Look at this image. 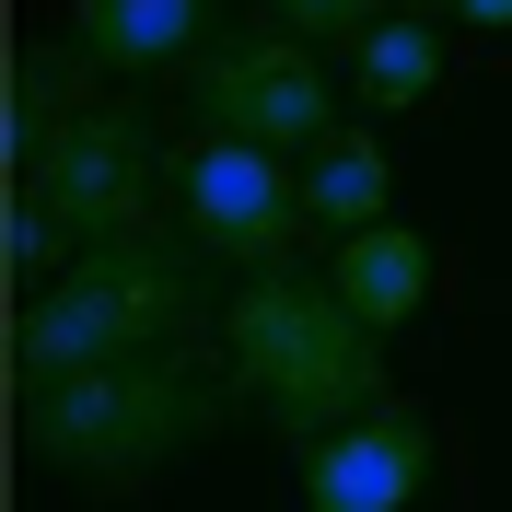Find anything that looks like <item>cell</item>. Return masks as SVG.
<instances>
[{"mask_svg": "<svg viewBox=\"0 0 512 512\" xmlns=\"http://www.w3.org/2000/svg\"><path fill=\"white\" fill-rule=\"evenodd\" d=\"M233 373H210L198 350H140L94 361V373L24 384V466L59 489H152L175 454L233 431Z\"/></svg>", "mask_w": 512, "mask_h": 512, "instance_id": "1", "label": "cell"}, {"mask_svg": "<svg viewBox=\"0 0 512 512\" xmlns=\"http://www.w3.org/2000/svg\"><path fill=\"white\" fill-rule=\"evenodd\" d=\"M210 315V256L187 233H117V245H82L47 291H24L12 315V373L59 384L94 373V361H140V350H187Z\"/></svg>", "mask_w": 512, "mask_h": 512, "instance_id": "2", "label": "cell"}, {"mask_svg": "<svg viewBox=\"0 0 512 512\" xmlns=\"http://www.w3.org/2000/svg\"><path fill=\"white\" fill-rule=\"evenodd\" d=\"M222 373L291 443H326V431H350V419H373L396 396L384 384V338L338 303V280H303V268L245 280L222 303Z\"/></svg>", "mask_w": 512, "mask_h": 512, "instance_id": "3", "label": "cell"}, {"mask_svg": "<svg viewBox=\"0 0 512 512\" xmlns=\"http://www.w3.org/2000/svg\"><path fill=\"white\" fill-rule=\"evenodd\" d=\"M175 233H187L210 268H245V280H280L315 210H303V175L291 152H256V140H210L198 128L187 152H175Z\"/></svg>", "mask_w": 512, "mask_h": 512, "instance_id": "4", "label": "cell"}, {"mask_svg": "<svg viewBox=\"0 0 512 512\" xmlns=\"http://www.w3.org/2000/svg\"><path fill=\"white\" fill-rule=\"evenodd\" d=\"M12 187H24L70 245H117V233H152V198L175 187V163H163V140H152L140 105H82Z\"/></svg>", "mask_w": 512, "mask_h": 512, "instance_id": "5", "label": "cell"}, {"mask_svg": "<svg viewBox=\"0 0 512 512\" xmlns=\"http://www.w3.org/2000/svg\"><path fill=\"white\" fill-rule=\"evenodd\" d=\"M187 105L210 140H256V152H326L338 140V82L303 35L256 24V35H210L187 59Z\"/></svg>", "mask_w": 512, "mask_h": 512, "instance_id": "6", "label": "cell"}, {"mask_svg": "<svg viewBox=\"0 0 512 512\" xmlns=\"http://www.w3.org/2000/svg\"><path fill=\"white\" fill-rule=\"evenodd\" d=\"M431 489V419L408 396H384L373 419L303 443V512H408Z\"/></svg>", "mask_w": 512, "mask_h": 512, "instance_id": "7", "label": "cell"}, {"mask_svg": "<svg viewBox=\"0 0 512 512\" xmlns=\"http://www.w3.org/2000/svg\"><path fill=\"white\" fill-rule=\"evenodd\" d=\"M70 47L117 82H152V70L187 82V59L210 47V0H70Z\"/></svg>", "mask_w": 512, "mask_h": 512, "instance_id": "8", "label": "cell"}, {"mask_svg": "<svg viewBox=\"0 0 512 512\" xmlns=\"http://www.w3.org/2000/svg\"><path fill=\"white\" fill-rule=\"evenodd\" d=\"M326 280H338V303H350L373 338H396V326L431 303V233H408V222H373V233H350V245L326 256Z\"/></svg>", "mask_w": 512, "mask_h": 512, "instance_id": "9", "label": "cell"}, {"mask_svg": "<svg viewBox=\"0 0 512 512\" xmlns=\"http://www.w3.org/2000/svg\"><path fill=\"white\" fill-rule=\"evenodd\" d=\"M82 82H94V59H82V47H59V35H24V47H12V117H0V152H12V175H24V163L47 152V140H59L82 105H94Z\"/></svg>", "mask_w": 512, "mask_h": 512, "instance_id": "10", "label": "cell"}, {"mask_svg": "<svg viewBox=\"0 0 512 512\" xmlns=\"http://www.w3.org/2000/svg\"><path fill=\"white\" fill-rule=\"evenodd\" d=\"M303 210H315V233H373L396 222V163H384V140H361V128H338L326 152H303Z\"/></svg>", "mask_w": 512, "mask_h": 512, "instance_id": "11", "label": "cell"}, {"mask_svg": "<svg viewBox=\"0 0 512 512\" xmlns=\"http://www.w3.org/2000/svg\"><path fill=\"white\" fill-rule=\"evenodd\" d=\"M350 70H361V105H373V117H408V105H431V82H443V35L419 24V12H384L350 47Z\"/></svg>", "mask_w": 512, "mask_h": 512, "instance_id": "12", "label": "cell"}, {"mask_svg": "<svg viewBox=\"0 0 512 512\" xmlns=\"http://www.w3.org/2000/svg\"><path fill=\"white\" fill-rule=\"evenodd\" d=\"M0 256H12V280H24V291H47V280H59V268H70L82 245H70V233L47 222V210H35L24 187H12V222H0Z\"/></svg>", "mask_w": 512, "mask_h": 512, "instance_id": "13", "label": "cell"}, {"mask_svg": "<svg viewBox=\"0 0 512 512\" xmlns=\"http://www.w3.org/2000/svg\"><path fill=\"white\" fill-rule=\"evenodd\" d=\"M268 24L303 35V47H361L384 24V0H268Z\"/></svg>", "mask_w": 512, "mask_h": 512, "instance_id": "14", "label": "cell"}, {"mask_svg": "<svg viewBox=\"0 0 512 512\" xmlns=\"http://www.w3.org/2000/svg\"><path fill=\"white\" fill-rule=\"evenodd\" d=\"M454 12H466V24H512V0H454Z\"/></svg>", "mask_w": 512, "mask_h": 512, "instance_id": "15", "label": "cell"}]
</instances>
